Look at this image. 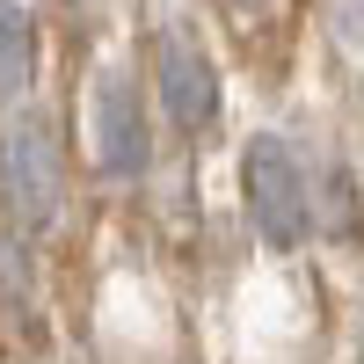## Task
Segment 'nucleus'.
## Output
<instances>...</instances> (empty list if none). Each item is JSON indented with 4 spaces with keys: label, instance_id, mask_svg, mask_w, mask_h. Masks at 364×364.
<instances>
[{
    "label": "nucleus",
    "instance_id": "obj_1",
    "mask_svg": "<svg viewBox=\"0 0 364 364\" xmlns=\"http://www.w3.org/2000/svg\"><path fill=\"white\" fill-rule=\"evenodd\" d=\"M58 204H66V154H58V132L44 109H22L8 132H0V211L22 233L58 226Z\"/></svg>",
    "mask_w": 364,
    "mask_h": 364
},
{
    "label": "nucleus",
    "instance_id": "obj_2",
    "mask_svg": "<svg viewBox=\"0 0 364 364\" xmlns=\"http://www.w3.org/2000/svg\"><path fill=\"white\" fill-rule=\"evenodd\" d=\"M240 197H248V219L269 248H299L314 233V182L299 146L277 132H255L248 154H240Z\"/></svg>",
    "mask_w": 364,
    "mask_h": 364
},
{
    "label": "nucleus",
    "instance_id": "obj_3",
    "mask_svg": "<svg viewBox=\"0 0 364 364\" xmlns=\"http://www.w3.org/2000/svg\"><path fill=\"white\" fill-rule=\"evenodd\" d=\"M87 154H95V175H139L146 161H154V124H146V102L132 73H95V87H87Z\"/></svg>",
    "mask_w": 364,
    "mask_h": 364
},
{
    "label": "nucleus",
    "instance_id": "obj_4",
    "mask_svg": "<svg viewBox=\"0 0 364 364\" xmlns=\"http://www.w3.org/2000/svg\"><path fill=\"white\" fill-rule=\"evenodd\" d=\"M154 87H161V109H168V124L182 139H204L219 124V66H211V51L190 37V29H161Z\"/></svg>",
    "mask_w": 364,
    "mask_h": 364
},
{
    "label": "nucleus",
    "instance_id": "obj_5",
    "mask_svg": "<svg viewBox=\"0 0 364 364\" xmlns=\"http://www.w3.org/2000/svg\"><path fill=\"white\" fill-rule=\"evenodd\" d=\"M29 73H37V22L22 0H0V109L22 102Z\"/></svg>",
    "mask_w": 364,
    "mask_h": 364
},
{
    "label": "nucleus",
    "instance_id": "obj_6",
    "mask_svg": "<svg viewBox=\"0 0 364 364\" xmlns=\"http://www.w3.org/2000/svg\"><path fill=\"white\" fill-rule=\"evenodd\" d=\"M306 182H314V233L350 240L357 233V182H350V168L321 161V168H306Z\"/></svg>",
    "mask_w": 364,
    "mask_h": 364
},
{
    "label": "nucleus",
    "instance_id": "obj_7",
    "mask_svg": "<svg viewBox=\"0 0 364 364\" xmlns=\"http://www.w3.org/2000/svg\"><path fill=\"white\" fill-rule=\"evenodd\" d=\"M37 291V262H29L22 226H0V314H22Z\"/></svg>",
    "mask_w": 364,
    "mask_h": 364
},
{
    "label": "nucleus",
    "instance_id": "obj_8",
    "mask_svg": "<svg viewBox=\"0 0 364 364\" xmlns=\"http://www.w3.org/2000/svg\"><path fill=\"white\" fill-rule=\"evenodd\" d=\"M328 22L343 44H364V0H328Z\"/></svg>",
    "mask_w": 364,
    "mask_h": 364
},
{
    "label": "nucleus",
    "instance_id": "obj_9",
    "mask_svg": "<svg viewBox=\"0 0 364 364\" xmlns=\"http://www.w3.org/2000/svg\"><path fill=\"white\" fill-rule=\"evenodd\" d=\"M226 8H262V0H226Z\"/></svg>",
    "mask_w": 364,
    "mask_h": 364
}]
</instances>
